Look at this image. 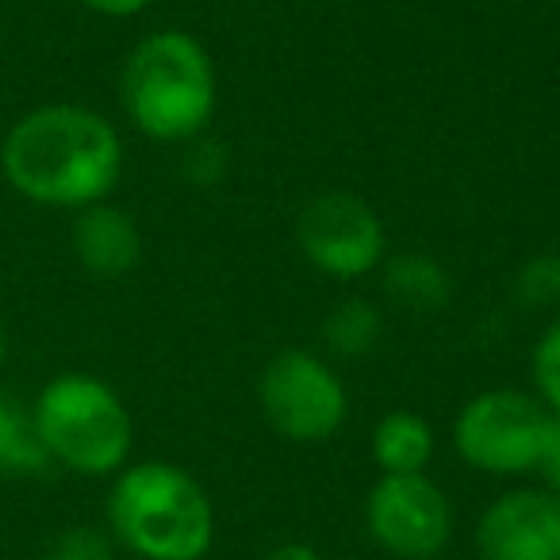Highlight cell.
Returning a JSON list of instances; mask_svg holds the SVG:
<instances>
[{"label":"cell","instance_id":"1","mask_svg":"<svg viewBox=\"0 0 560 560\" xmlns=\"http://www.w3.org/2000/svg\"><path fill=\"white\" fill-rule=\"evenodd\" d=\"M127 147L104 112L73 101L27 108L0 131V177L27 203L81 211L112 200Z\"/></svg>","mask_w":560,"mask_h":560},{"label":"cell","instance_id":"2","mask_svg":"<svg viewBox=\"0 0 560 560\" xmlns=\"http://www.w3.org/2000/svg\"><path fill=\"white\" fill-rule=\"evenodd\" d=\"M119 104L142 139L185 147L208 131L219 108V70L208 47L180 27L142 35L119 70Z\"/></svg>","mask_w":560,"mask_h":560},{"label":"cell","instance_id":"3","mask_svg":"<svg viewBox=\"0 0 560 560\" xmlns=\"http://www.w3.org/2000/svg\"><path fill=\"white\" fill-rule=\"evenodd\" d=\"M104 529L139 560H203L215 545V506L173 460H131L112 476Z\"/></svg>","mask_w":560,"mask_h":560},{"label":"cell","instance_id":"4","mask_svg":"<svg viewBox=\"0 0 560 560\" xmlns=\"http://www.w3.org/2000/svg\"><path fill=\"white\" fill-rule=\"evenodd\" d=\"M32 430L50 465L85 480H112L131 465L135 415L108 381L93 373H58L35 392Z\"/></svg>","mask_w":560,"mask_h":560},{"label":"cell","instance_id":"5","mask_svg":"<svg viewBox=\"0 0 560 560\" xmlns=\"http://www.w3.org/2000/svg\"><path fill=\"white\" fill-rule=\"evenodd\" d=\"M552 411L526 388H483L453 419V453L472 472L522 480L537 472Z\"/></svg>","mask_w":560,"mask_h":560},{"label":"cell","instance_id":"6","mask_svg":"<svg viewBox=\"0 0 560 560\" xmlns=\"http://www.w3.org/2000/svg\"><path fill=\"white\" fill-rule=\"evenodd\" d=\"M257 407L272 434L292 445H323L350 419V388L327 353L280 350L257 376Z\"/></svg>","mask_w":560,"mask_h":560},{"label":"cell","instance_id":"7","mask_svg":"<svg viewBox=\"0 0 560 560\" xmlns=\"http://www.w3.org/2000/svg\"><path fill=\"white\" fill-rule=\"evenodd\" d=\"M296 242L304 261L330 280H365L381 272L388 257V226L369 200L342 188L319 192L296 219Z\"/></svg>","mask_w":560,"mask_h":560},{"label":"cell","instance_id":"8","mask_svg":"<svg viewBox=\"0 0 560 560\" xmlns=\"http://www.w3.org/2000/svg\"><path fill=\"white\" fill-rule=\"evenodd\" d=\"M457 514L442 483L419 476H381L365 495V534L396 560H434L450 549Z\"/></svg>","mask_w":560,"mask_h":560},{"label":"cell","instance_id":"9","mask_svg":"<svg viewBox=\"0 0 560 560\" xmlns=\"http://www.w3.org/2000/svg\"><path fill=\"white\" fill-rule=\"evenodd\" d=\"M480 560H560V495L518 483L480 511L472 529Z\"/></svg>","mask_w":560,"mask_h":560},{"label":"cell","instance_id":"10","mask_svg":"<svg viewBox=\"0 0 560 560\" xmlns=\"http://www.w3.org/2000/svg\"><path fill=\"white\" fill-rule=\"evenodd\" d=\"M70 249L89 277L119 280L139 269L142 231L127 208H119L116 200H101L73 211Z\"/></svg>","mask_w":560,"mask_h":560},{"label":"cell","instance_id":"11","mask_svg":"<svg viewBox=\"0 0 560 560\" xmlns=\"http://www.w3.org/2000/svg\"><path fill=\"white\" fill-rule=\"evenodd\" d=\"M381 289L392 307L411 315H438L453 304L457 280H453L450 265H442L434 254L422 249H404V254H388L381 265Z\"/></svg>","mask_w":560,"mask_h":560},{"label":"cell","instance_id":"12","mask_svg":"<svg viewBox=\"0 0 560 560\" xmlns=\"http://www.w3.org/2000/svg\"><path fill=\"white\" fill-rule=\"evenodd\" d=\"M369 453L381 476H419L434 465L438 430L419 411H388L369 434Z\"/></svg>","mask_w":560,"mask_h":560},{"label":"cell","instance_id":"13","mask_svg":"<svg viewBox=\"0 0 560 560\" xmlns=\"http://www.w3.org/2000/svg\"><path fill=\"white\" fill-rule=\"evenodd\" d=\"M384 338V312L376 300L350 296L338 300L323 319V350L335 361H361L381 346Z\"/></svg>","mask_w":560,"mask_h":560},{"label":"cell","instance_id":"14","mask_svg":"<svg viewBox=\"0 0 560 560\" xmlns=\"http://www.w3.org/2000/svg\"><path fill=\"white\" fill-rule=\"evenodd\" d=\"M47 468L50 460L35 442L27 407L0 396V476H39Z\"/></svg>","mask_w":560,"mask_h":560},{"label":"cell","instance_id":"15","mask_svg":"<svg viewBox=\"0 0 560 560\" xmlns=\"http://www.w3.org/2000/svg\"><path fill=\"white\" fill-rule=\"evenodd\" d=\"M511 296L522 312H560V254H529L511 277Z\"/></svg>","mask_w":560,"mask_h":560},{"label":"cell","instance_id":"16","mask_svg":"<svg viewBox=\"0 0 560 560\" xmlns=\"http://www.w3.org/2000/svg\"><path fill=\"white\" fill-rule=\"evenodd\" d=\"M231 173V150L226 142H219L215 135H196L180 147V177L192 188H219Z\"/></svg>","mask_w":560,"mask_h":560},{"label":"cell","instance_id":"17","mask_svg":"<svg viewBox=\"0 0 560 560\" xmlns=\"http://www.w3.org/2000/svg\"><path fill=\"white\" fill-rule=\"evenodd\" d=\"M529 381H534V396L552 415H560V312H552L529 350Z\"/></svg>","mask_w":560,"mask_h":560},{"label":"cell","instance_id":"18","mask_svg":"<svg viewBox=\"0 0 560 560\" xmlns=\"http://www.w3.org/2000/svg\"><path fill=\"white\" fill-rule=\"evenodd\" d=\"M119 545L104 526H89V522H73V526L58 529L43 549V560H116Z\"/></svg>","mask_w":560,"mask_h":560},{"label":"cell","instance_id":"19","mask_svg":"<svg viewBox=\"0 0 560 560\" xmlns=\"http://www.w3.org/2000/svg\"><path fill=\"white\" fill-rule=\"evenodd\" d=\"M537 472H541L545 488L560 495V415H552L549 442H545V453H541V465H537Z\"/></svg>","mask_w":560,"mask_h":560},{"label":"cell","instance_id":"20","mask_svg":"<svg viewBox=\"0 0 560 560\" xmlns=\"http://www.w3.org/2000/svg\"><path fill=\"white\" fill-rule=\"evenodd\" d=\"M78 4L104 20H135V16H142L154 0H78Z\"/></svg>","mask_w":560,"mask_h":560},{"label":"cell","instance_id":"21","mask_svg":"<svg viewBox=\"0 0 560 560\" xmlns=\"http://www.w3.org/2000/svg\"><path fill=\"white\" fill-rule=\"evenodd\" d=\"M261 560H323V557H319V549L307 541H280V545H272Z\"/></svg>","mask_w":560,"mask_h":560},{"label":"cell","instance_id":"22","mask_svg":"<svg viewBox=\"0 0 560 560\" xmlns=\"http://www.w3.org/2000/svg\"><path fill=\"white\" fill-rule=\"evenodd\" d=\"M9 358V335H4V323H0V365Z\"/></svg>","mask_w":560,"mask_h":560}]
</instances>
